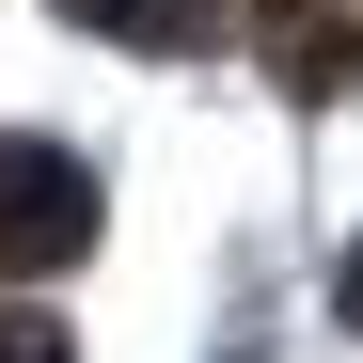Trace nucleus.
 <instances>
[{
	"label": "nucleus",
	"instance_id": "1",
	"mask_svg": "<svg viewBox=\"0 0 363 363\" xmlns=\"http://www.w3.org/2000/svg\"><path fill=\"white\" fill-rule=\"evenodd\" d=\"M95 253V174L64 143H0V269H64Z\"/></svg>",
	"mask_w": 363,
	"mask_h": 363
},
{
	"label": "nucleus",
	"instance_id": "2",
	"mask_svg": "<svg viewBox=\"0 0 363 363\" xmlns=\"http://www.w3.org/2000/svg\"><path fill=\"white\" fill-rule=\"evenodd\" d=\"M253 48L284 95H332L347 79V0H253Z\"/></svg>",
	"mask_w": 363,
	"mask_h": 363
},
{
	"label": "nucleus",
	"instance_id": "3",
	"mask_svg": "<svg viewBox=\"0 0 363 363\" xmlns=\"http://www.w3.org/2000/svg\"><path fill=\"white\" fill-rule=\"evenodd\" d=\"M64 16H79V32H111V48H206L237 0H64Z\"/></svg>",
	"mask_w": 363,
	"mask_h": 363
},
{
	"label": "nucleus",
	"instance_id": "4",
	"mask_svg": "<svg viewBox=\"0 0 363 363\" xmlns=\"http://www.w3.org/2000/svg\"><path fill=\"white\" fill-rule=\"evenodd\" d=\"M0 363H64V332H48V316H0Z\"/></svg>",
	"mask_w": 363,
	"mask_h": 363
},
{
	"label": "nucleus",
	"instance_id": "5",
	"mask_svg": "<svg viewBox=\"0 0 363 363\" xmlns=\"http://www.w3.org/2000/svg\"><path fill=\"white\" fill-rule=\"evenodd\" d=\"M332 316H347V332H363V237H347V269H332Z\"/></svg>",
	"mask_w": 363,
	"mask_h": 363
}]
</instances>
